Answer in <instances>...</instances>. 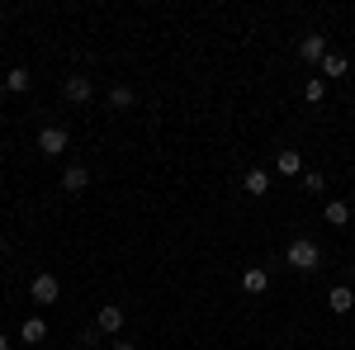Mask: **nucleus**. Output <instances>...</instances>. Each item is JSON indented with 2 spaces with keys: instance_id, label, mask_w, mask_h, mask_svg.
<instances>
[{
  "instance_id": "4",
  "label": "nucleus",
  "mask_w": 355,
  "mask_h": 350,
  "mask_svg": "<svg viewBox=\"0 0 355 350\" xmlns=\"http://www.w3.org/2000/svg\"><path fill=\"white\" fill-rule=\"evenodd\" d=\"M62 95H67L71 105H90V100H95V81H90V76H67V81H62Z\"/></svg>"
},
{
  "instance_id": "21",
  "label": "nucleus",
  "mask_w": 355,
  "mask_h": 350,
  "mask_svg": "<svg viewBox=\"0 0 355 350\" xmlns=\"http://www.w3.org/2000/svg\"><path fill=\"white\" fill-rule=\"evenodd\" d=\"M5 95H10V90H5V81H0V100H5Z\"/></svg>"
},
{
  "instance_id": "16",
  "label": "nucleus",
  "mask_w": 355,
  "mask_h": 350,
  "mask_svg": "<svg viewBox=\"0 0 355 350\" xmlns=\"http://www.w3.org/2000/svg\"><path fill=\"white\" fill-rule=\"evenodd\" d=\"M279 175H303V157L299 152H279Z\"/></svg>"
},
{
  "instance_id": "13",
  "label": "nucleus",
  "mask_w": 355,
  "mask_h": 350,
  "mask_svg": "<svg viewBox=\"0 0 355 350\" xmlns=\"http://www.w3.org/2000/svg\"><path fill=\"white\" fill-rule=\"evenodd\" d=\"M28 85H33V76H28L24 67H15V71H5V90H10V95H24Z\"/></svg>"
},
{
  "instance_id": "8",
  "label": "nucleus",
  "mask_w": 355,
  "mask_h": 350,
  "mask_svg": "<svg viewBox=\"0 0 355 350\" xmlns=\"http://www.w3.org/2000/svg\"><path fill=\"white\" fill-rule=\"evenodd\" d=\"M266 289H270V274H266V270H261V265H251V270H242V294H251V298H261V294H266Z\"/></svg>"
},
{
  "instance_id": "9",
  "label": "nucleus",
  "mask_w": 355,
  "mask_h": 350,
  "mask_svg": "<svg viewBox=\"0 0 355 350\" xmlns=\"http://www.w3.org/2000/svg\"><path fill=\"white\" fill-rule=\"evenodd\" d=\"M299 57L303 62H322V57H327V38H322V33H308L299 43Z\"/></svg>"
},
{
  "instance_id": "7",
  "label": "nucleus",
  "mask_w": 355,
  "mask_h": 350,
  "mask_svg": "<svg viewBox=\"0 0 355 350\" xmlns=\"http://www.w3.org/2000/svg\"><path fill=\"white\" fill-rule=\"evenodd\" d=\"M242 189L251 194V199H261V194H270V170H261V166H251L242 175Z\"/></svg>"
},
{
  "instance_id": "18",
  "label": "nucleus",
  "mask_w": 355,
  "mask_h": 350,
  "mask_svg": "<svg viewBox=\"0 0 355 350\" xmlns=\"http://www.w3.org/2000/svg\"><path fill=\"white\" fill-rule=\"evenodd\" d=\"M299 180H303V189H308V194H322V189H327V180H322V170H303Z\"/></svg>"
},
{
  "instance_id": "12",
  "label": "nucleus",
  "mask_w": 355,
  "mask_h": 350,
  "mask_svg": "<svg viewBox=\"0 0 355 350\" xmlns=\"http://www.w3.org/2000/svg\"><path fill=\"white\" fill-rule=\"evenodd\" d=\"M322 218H327L331 227H346V222H351V204H346V199H331L327 209H322Z\"/></svg>"
},
{
  "instance_id": "2",
  "label": "nucleus",
  "mask_w": 355,
  "mask_h": 350,
  "mask_svg": "<svg viewBox=\"0 0 355 350\" xmlns=\"http://www.w3.org/2000/svg\"><path fill=\"white\" fill-rule=\"evenodd\" d=\"M67 142H71V133H67L62 123H48V128L38 133V152H43V157H62V152H67Z\"/></svg>"
},
{
  "instance_id": "10",
  "label": "nucleus",
  "mask_w": 355,
  "mask_h": 350,
  "mask_svg": "<svg viewBox=\"0 0 355 350\" xmlns=\"http://www.w3.org/2000/svg\"><path fill=\"white\" fill-rule=\"evenodd\" d=\"M19 341H24V346H43V341H48V322H43V317H28V322L19 326Z\"/></svg>"
},
{
  "instance_id": "1",
  "label": "nucleus",
  "mask_w": 355,
  "mask_h": 350,
  "mask_svg": "<svg viewBox=\"0 0 355 350\" xmlns=\"http://www.w3.org/2000/svg\"><path fill=\"white\" fill-rule=\"evenodd\" d=\"M284 265L299 270V274H313V270L322 265V251H318V242H313V237H294V242H289V251H284Z\"/></svg>"
},
{
  "instance_id": "17",
  "label": "nucleus",
  "mask_w": 355,
  "mask_h": 350,
  "mask_svg": "<svg viewBox=\"0 0 355 350\" xmlns=\"http://www.w3.org/2000/svg\"><path fill=\"white\" fill-rule=\"evenodd\" d=\"M133 100H137V95H133V85H114V90H110V105H114V109H128Z\"/></svg>"
},
{
  "instance_id": "19",
  "label": "nucleus",
  "mask_w": 355,
  "mask_h": 350,
  "mask_svg": "<svg viewBox=\"0 0 355 350\" xmlns=\"http://www.w3.org/2000/svg\"><path fill=\"white\" fill-rule=\"evenodd\" d=\"M114 350H137V346L133 341H114Z\"/></svg>"
},
{
  "instance_id": "6",
  "label": "nucleus",
  "mask_w": 355,
  "mask_h": 350,
  "mask_svg": "<svg viewBox=\"0 0 355 350\" xmlns=\"http://www.w3.org/2000/svg\"><path fill=\"white\" fill-rule=\"evenodd\" d=\"M62 189L67 194H85L90 189V166H67L62 170Z\"/></svg>"
},
{
  "instance_id": "3",
  "label": "nucleus",
  "mask_w": 355,
  "mask_h": 350,
  "mask_svg": "<svg viewBox=\"0 0 355 350\" xmlns=\"http://www.w3.org/2000/svg\"><path fill=\"white\" fill-rule=\"evenodd\" d=\"M28 294H33V303H57L62 298V284H57V274H33V284H28Z\"/></svg>"
},
{
  "instance_id": "5",
  "label": "nucleus",
  "mask_w": 355,
  "mask_h": 350,
  "mask_svg": "<svg viewBox=\"0 0 355 350\" xmlns=\"http://www.w3.org/2000/svg\"><path fill=\"white\" fill-rule=\"evenodd\" d=\"M95 331H105V336L123 331V308H119V303H105V308L95 313Z\"/></svg>"
},
{
  "instance_id": "14",
  "label": "nucleus",
  "mask_w": 355,
  "mask_h": 350,
  "mask_svg": "<svg viewBox=\"0 0 355 350\" xmlns=\"http://www.w3.org/2000/svg\"><path fill=\"white\" fill-rule=\"evenodd\" d=\"M303 100H308V105H322V100H327V81H322V76H313V81L303 85Z\"/></svg>"
},
{
  "instance_id": "20",
  "label": "nucleus",
  "mask_w": 355,
  "mask_h": 350,
  "mask_svg": "<svg viewBox=\"0 0 355 350\" xmlns=\"http://www.w3.org/2000/svg\"><path fill=\"white\" fill-rule=\"evenodd\" d=\"M0 350H15V346H10V336H0Z\"/></svg>"
},
{
  "instance_id": "11",
  "label": "nucleus",
  "mask_w": 355,
  "mask_h": 350,
  "mask_svg": "<svg viewBox=\"0 0 355 350\" xmlns=\"http://www.w3.org/2000/svg\"><path fill=\"white\" fill-rule=\"evenodd\" d=\"M327 308H331V313H351V308H355V294H351V284H336V289L327 294Z\"/></svg>"
},
{
  "instance_id": "15",
  "label": "nucleus",
  "mask_w": 355,
  "mask_h": 350,
  "mask_svg": "<svg viewBox=\"0 0 355 350\" xmlns=\"http://www.w3.org/2000/svg\"><path fill=\"white\" fill-rule=\"evenodd\" d=\"M327 76H346V57H341V53L322 57V81H327Z\"/></svg>"
}]
</instances>
